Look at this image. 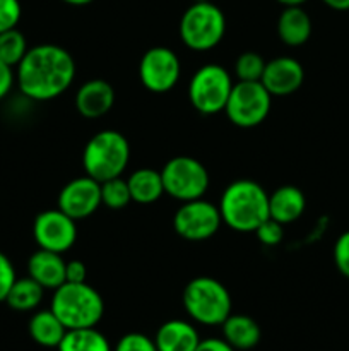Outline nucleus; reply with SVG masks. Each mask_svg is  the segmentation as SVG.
I'll return each instance as SVG.
<instances>
[{
	"mask_svg": "<svg viewBox=\"0 0 349 351\" xmlns=\"http://www.w3.org/2000/svg\"><path fill=\"white\" fill-rule=\"evenodd\" d=\"M75 77V62L58 45H38L29 48L19 62L16 82L19 91L34 101H48L70 88Z\"/></svg>",
	"mask_w": 349,
	"mask_h": 351,
	"instance_id": "1",
	"label": "nucleus"
},
{
	"mask_svg": "<svg viewBox=\"0 0 349 351\" xmlns=\"http://www.w3.org/2000/svg\"><path fill=\"white\" fill-rule=\"evenodd\" d=\"M222 223L235 232H255L269 218V194L253 180H236L224 189L219 201Z\"/></svg>",
	"mask_w": 349,
	"mask_h": 351,
	"instance_id": "2",
	"label": "nucleus"
},
{
	"mask_svg": "<svg viewBox=\"0 0 349 351\" xmlns=\"http://www.w3.org/2000/svg\"><path fill=\"white\" fill-rule=\"evenodd\" d=\"M51 312L68 329L96 328L105 314V302L101 295L84 283H67L53 290Z\"/></svg>",
	"mask_w": 349,
	"mask_h": 351,
	"instance_id": "3",
	"label": "nucleus"
},
{
	"mask_svg": "<svg viewBox=\"0 0 349 351\" xmlns=\"http://www.w3.org/2000/svg\"><path fill=\"white\" fill-rule=\"evenodd\" d=\"M181 302L188 317L202 326H221L231 315V295L214 278L198 276L188 281Z\"/></svg>",
	"mask_w": 349,
	"mask_h": 351,
	"instance_id": "4",
	"label": "nucleus"
},
{
	"mask_svg": "<svg viewBox=\"0 0 349 351\" xmlns=\"http://www.w3.org/2000/svg\"><path fill=\"white\" fill-rule=\"evenodd\" d=\"M130 160L129 141L118 130H101L88 141L82 153V167L88 177L99 184L125 171Z\"/></svg>",
	"mask_w": 349,
	"mask_h": 351,
	"instance_id": "5",
	"label": "nucleus"
},
{
	"mask_svg": "<svg viewBox=\"0 0 349 351\" xmlns=\"http://www.w3.org/2000/svg\"><path fill=\"white\" fill-rule=\"evenodd\" d=\"M226 33V17L211 0L194 2L180 19V38L185 47L205 51L218 47Z\"/></svg>",
	"mask_w": 349,
	"mask_h": 351,
	"instance_id": "6",
	"label": "nucleus"
},
{
	"mask_svg": "<svg viewBox=\"0 0 349 351\" xmlns=\"http://www.w3.org/2000/svg\"><path fill=\"white\" fill-rule=\"evenodd\" d=\"M233 81L222 65L207 64L198 69L190 79L188 98L192 106L204 115L224 112Z\"/></svg>",
	"mask_w": 349,
	"mask_h": 351,
	"instance_id": "7",
	"label": "nucleus"
},
{
	"mask_svg": "<svg viewBox=\"0 0 349 351\" xmlns=\"http://www.w3.org/2000/svg\"><path fill=\"white\" fill-rule=\"evenodd\" d=\"M168 195L181 202L202 199L209 189V173L204 165L190 156L171 158L161 170Z\"/></svg>",
	"mask_w": 349,
	"mask_h": 351,
	"instance_id": "8",
	"label": "nucleus"
},
{
	"mask_svg": "<svg viewBox=\"0 0 349 351\" xmlns=\"http://www.w3.org/2000/svg\"><path fill=\"white\" fill-rule=\"evenodd\" d=\"M270 101L272 96L260 81H238L233 84L224 112L236 127L252 129L267 119Z\"/></svg>",
	"mask_w": 349,
	"mask_h": 351,
	"instance_id": "9",
	"label": "nucleus"
},
{
	"mask_svg": "<svg viewBox=\"0 0 349 351\" xmlns=\"http://www.w3.org/2000/svg\"><path fill=\"white\" fill-rule=\"evenodd\" d=\"M222 218L218 206L204 199L183 202L173 218L174 232L188 242H202L216 235Z\"/></svg>",
	"mask_w": 349,
	"mask_h": 351,
	"instance_id": "10",
	"label": "nucleus"
},
{
	"mask_svg": "<svg viewBox=\"0 0 349 351\" xmlns=\"http://www.w3.org/2000/svg\"><path fill=\"white\" fill-rule=\"evenodd\" d=\"M180 58L166 47H154L142 55L139 64V79L153 93H166L180 79Z\"/></svg>",
	"mask_w": 349,
	"mask_h": 351,
	"instance_id": "11",
	"label": "nucleus"
},
{
	"mask_svg": "<svg viewBox=\"0 0 349 351\" xmlns=\"http://www.w3.org/2000/svg\"><path fill=\"white\" fill-rule=\"evenodd\" d=\"M33 237L40 249L64 254L75 243L77 226L75 219L60 209H48L40 213L33 223Z\"/></svg>",
	"mask_w": 349,
	"mask_h": 351,
	"instance_id": "12",
	"label": "nucleus"
},
{
	"mask_svg": "<svg viewBox=\"0 0 349 351\" xmlns=\"http://www.w3.org/2000/svg\"><path fill=\"white\" fill-rule=\"evenodd\" d=\"M101 206V184L91 177H79L62 187L58 209L72 219H86Z\"/></svg>",
	"mask_w": 349,
	"mask_h": 351,
	"instance_id": "13",
	"label": "nucleus"
},
{
	"mask_svg": "<svg viewBox=\"0 0 349 351\" xmlns=\"http://www.w3.org/2000/svg\"><path fill=\"white\" fill-rule=\"evenodd\" d=\"M305 71L300 62L293 57H277L266 62V69L260 82L270 96H289L301 88Z\"/></svg>",
	"mask_w": 349,
	"mask_h": 351,
	"instance_id": "14",
	"label": "nucleus"
},
{
	"mask_svg": "<svg viewBox=\"0 0 349 351\" xmlns=\"http://www.w3.org/2000/svg\"><path fill=\"white\" fill-rule=\"evenodd\" d=\"M115 91L103 79H91L79 88L75 95V108L86 119H99L112 110Z\"/></svg>",
	"mask_w": 349,
	"mask_h": 351,
	"instance_id": "15",
	"label": "nucleus"
},
{
	"mask_svg": "<svg viewBox=\"0 0 349 351\" xmlns=\"http://www.w3.org/2000/svg\"><path fill=\"white\" fill-rule=\"evenodd\" d=\"M65 264L62 254L40 249L27 261V273L44 290H57L65 283Z\"/></svg>",
	"mask_w": 349,
	"mask_h": 351,
	"instance_id": "16",
	"label": "nucleus"
},
{
	"mask_svg": "<svg viewBox=\"0 0 349 351\" xmlns=\"http://www.w3.org/2000/svg\"><path fill=\"white\" fill-rule=\"evenodd\" d=\"M154 343L157 351H195L201 343V336L192 322L171 319L157 329Z\"/></svg>",
	"mask_w": 349,
	"mask_h": 351,
	"instance_id": "17",
	"label": "nucleus"
},
{
	"mask_svg": "<svg viewBox=\"0 0 349 351\" xmlns=\"http://www.w3.org/2000/svg\"><path fill=\"white\" fill-rule=\"evenodd\" d=\"M307 208L305 194L294 185H281L269 195V216L281 225H289L303 215Z\"/></svg>",
	"mask_w": 349,
	"mask_h": 351,
	"instance_id": "18",
	"label": "nucleus"
},
{
	"mask_svg": "<svg viewBox=\"0 0 349 351\" xmlns=\"http://www.w3.org/2000/svg\"><path fill=\"white\" fill-rule=\"evenodd\" d=\"M279 40L287 47H301L311 36V19L301 5L284 7L277 19Z\"/></svg>",
	"mask_w": 349,
	"mask_h": 351,
	"instance_id": "19",
	"label": "nucleus"
},
{
	"mask_svg": "<svg viewBox=\"0 0 349 351\" xmlns=\"http://www.w3.org/2000/svg\"><path fill=\"white\" fill-rule=\"evenodd\" d=\"M222 338L236 351L253 350L260 343L262 331L255 319L243 314H231L221 324Z\"/></svg>",
	"mask_w": 349,
	"mask_h": 351,
	"instance_id": "20",
	"label": "nucleus"
},
{
	"mask_svg": "<svg viewBox=\"0 0 349 351\" xmlns=\"http://www.w3.org/2000/svg\"><path fill=\"white\" fill-rule=\"evenodd\" d=\"M31 339L43 348H58L64 339L67 328L62 324L60 319L50 311H40L33 314L27 324Z\"/></svg>",
	"mask_w": 349,
	"mask_h": 351,
	"instance_id": "21",
	"label": "nucleus"
},
{
	"mask_svg": "<svg viewBox=\"0 0 349 351\" xmlns=\"http://www.w3.org/2000/svg\"><path fill=\"white\" fill-rule=\"evenodd\" d=\"M127 184H129L132 201L137 204H153L164 194L161 171L151 170V168H140L133 171L127 178Z\"/></svg>",
	"mask_w": 349,
	"mask_h": 351,
	"instance_id": "22",
	"label": "nucleus"
},
{
	"mask_svg": "<svg viewBox=\"0 0 349 351\" xmlns=\"http://www.w3.org/2000/svg\"><path fill=\"white\" fill-rule=\"evenodd\" d=\"M44 288L31 276L17 278L5 298V304L17 312L34 311L43 300Z\"/></svg>",
	"mask_w": 349,
	"mask_h": 351,
	"instance_id": "23",
	"label": "nucleus"
},
{
	"mask_svg": "<svg viewBox=\"0 0 349 351\" xmlns=\"http://www.w3.org/2000/svg\"><path fill=\"white\" fill-rule=\"evenodd\" d=\"M58 351H113L108 338L96 328L68 329Z\"/></svg>",
	"mask_w": 349,
	"mask_h": 351,
	"instance_id": "24",
	"label": "nucleus"
},
{
	"mask_svg": "<svg viewBox=\"0 0 349 351\" xmlns=\"http://www.w3.org/2000/svg\"><path fill=\"white\" fill-rule=\"evenodd\" d=\"M27 50L29 48L26 38L17 27L0 33V62L10 65L12 69L17 67Z\"/></svg>",
	"mask_w": 349,
	"mask_h": 351,
	"instance_id": "25",
	"label": "nucleus"
},
{
	"mask_svg": "<svg viewBox=\"0 0 349 351\" xmlns=\"http://www.w3.org/2000/svg\"><path fill=\"white\" fill-rule=\"evenodd\" d=\"M132 202L127 180L120 177L101 182V204L109 209H123Z\"/></svg>",
	"mask_w": 349,
	"mask_h": 351,
	"instance_id": "26",
	"label": "nucleus"
},
{
	"mask_svg": "<svg viewBox=\"0 0 349 351\" xmlns=\"http://www.w3.org/2000/svg\"><path fill=\"white\" fill-rule=\"evenodd\" d=\"M266 69V60L255 51H245L236 58L235 74L238 81H260Z\"/></svg>",
	"mask_w": 349,
	"mask_h": 351,
	"instance_id": "27",
	"label": "nucleus"
},
{
	"mask_svg": "<svg viewBox=\"0 0 349 351\" xmlns=\"http://www.w3.org/2000/svg\"><path fill=\"white\" fill-rule=\"evenodd\" d=\"M113 351H157L154 338L142 332H127L116 341Z\"/></svg>",
	"mask_w": 349,
	"mask_h": 351,
	"instance_id": "28",
	"label": "nucleus"
},
{
	"mask_svg": "<svg viewBox=\"0 0 349 351\" xmlns=\"http://www.w3.org/2000/svg\"><path fill=\"white\" fill-rule=\"evenodd\" d=\"M284 225H281L279 221L272 219L269 216L267 219H263L259 226H257L255 233H257V239L267 247H276L283 242L284 239Z\"/></svg>",
	"mask_w": 349,
	"mask_h": 351,
	"instance_id": "29",
	"label": "nucleus"
},
{
	"mask_svg": "<svg viewBox=\"0 0 349 351\" xmlns=\"http://www.w3.org/2000/svg\"><path fill=\"white\" fill-rule=\"evenodd\" d=\"M21 14L23 9L19 0H0V33L17 27Z\"/></svg>",
	"mask_w": 349,
	"mask_h": 351,
	"instance_id": "30",
	"label": "nucleus"
},
{
	"mask_svg": "<svg viewBox=\"0 0 349 351\" xmlns=\"http://www.w3.org/2000/svg\"><path fill=\"white\" fill-rule=\"evenodd\" d=\"M334 263L339 273L349 280V230L335 240Z\"/></svg>",
	"mask_w": 349,
	"mask_h": 351,
	"instance_id": "31",
	"label": "nucleus"
},
{
	"mask_svg": "<svg viewBox=\"0 0 349 351\" xmlns=\"http://www.w3.org/2000/svg\"><path fill=\"white\" fill-rule=\"evenodd\" d=\"M16 280L17 276L14 264L10 263V259L5 254L0 252V302H5L7 295H9L10 288H12Z\"/></svg>",
	"mask_w": 349,
	"mask_h": 351,
	"instance_id": "32",
	"label": "nucleus"
},
{
	"mask_svg": "<svg viewBox=\"0 0 349 351\" xmlns=\"http://www.w3.org/2000/svg\"><path fill=\"white\" fill-rule=\"evenodd\" d=\"M86 276H88V269H86L84 263H81V261H68L65 264V281L67 283H84Z\"/></svg>",
	"mask_w": 349,
	"mask_h": 351,
	"instance_id": "33",
	"label": "nucleus"
},
{
	"mask_svg": "<svg viewBox=\"0 0 349 351\" xmlns=\"http://www.w3.org/2000/svg\"><path fill=\"white\" fill-rule=\"evenodd\" d=\"M14 82H16V74H14L12 67L0 62V99H3L9 95Z\"/></svg>",
	"mask_w": 349,
	"mask_h": 351,
	"instance_id": "34",
	"label": "nucleus"
},
{
	"mask_svg": "<svg viewBox=\"0 0 349 351\" xmlns=\"http://www.w3.org/2000/svg\"><path fill=\"white\" fill-rule=\"evenodd\" d=\"M195 351H236L224 338H205L201 339Z\"/></svg>",
	"mask_w": 349,
	"mask_h": 351,
	"instance_id": "35",
	"label": "nucleus"
},
{
	"mask_svg": "<svg viewBox=\"0 0 349 351\" xmlns=\"http://www.w3.org/2000/svg\"><path fill=\"white\" fill-rule=\"evenodd\" d=\"M322 2L334 10H349V0H322Z\"/></svg>",
	"mask_w": 349,
	"mask_h": 351,
	"instance_id": "36",
	"label": "nucleus"
},
{
	"mask_svg": "<svg viewBox=\"0 0 349 351\" xmlns=\"http://www.w3.org/2000/svg\"><path fill=\"white\" fill-rule=\"evenodd\" d=\"M62 2L68 3V5H75V7H82V5H89L94 0H62Z\"/></svg>",
	"mask_w": 349,
	"mask_h": 351,
	"instance_id": "37",
	"label": "nucleus"
},
{
	"mask_svg": "<svg viewBox=\"0 0 349 351\" xmlns=\"http://www.w3.org/2000/svg\"><path fill=\"white\" fill-rule=\"evenodd\" d=\"M279 3H283L284 7H289V5H303L307 0H277Z\"/></svg>",
	"mask_w": 349,
	"mask_h": 351,
	"instance_id": "38",
	"label": "nucleus"
},
{
	"mask_svg": "<svg viewBox=\"0 0 349 351\" xmlns=\"http://www.w3.org/2000/svg\"><path fill=\"white\" fill-rule=\"evenodd\" d=\"M194 2H204V0H194Z\"/></svg>",
	"mask_w": 349,
	"mask_h": 351,
	"instance_id": "39",
	"label": "nucleus"
}]
</instances>
